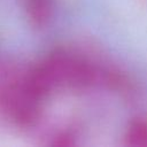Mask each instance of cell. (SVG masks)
<instances>
[{"mask_svg":"<svg viewBox=\"0 0 147 147\" xmlns=\"http://www.w3.org/2000/svg\"><path fill=\"white\" fill-rule=\"evenodd\" d=\"M124 144L132 147H147V119L131 121L124 132Z\"/></svg>","mask_w":147,"mask_h":147,"instance_id":"7a4b0ae2","label":"cell"},{"mask_svg":"<svg viewBox=\"0 0 147 147\" xmlns=\"http://www.w3.org/2000/svg\"><path fill=\"white\" fill-rule=\"evenodd\" d=\"M42 70L53 88L62 86L87 90L106 79L94 62L72 52L56 53Z\"/></svg>","mask_w":147,"mask_h":147,"instance_id":"6da1fadb","label":"cell"}]
</instances>
